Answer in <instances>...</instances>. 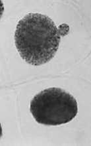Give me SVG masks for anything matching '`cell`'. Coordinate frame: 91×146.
Returning a JSON list of instances; mask_svg holds the SVG:
<instances>
[{
    "mask_svg": "<svg viewBox=\"0 0 91 146\" xmlns=\"http://www.w3.org/2000/svg\"><path fill=\"white\" fill-rule=\"evenodd\" d=\"M30 112L38 123L58 125L69 122L78 112L76 99L58 88L42 90L30 102Z\"/></svg>",
    "mask_w": 91,
    "mask_h": 146,
    "instance_id": "2",
    "label": "cell"
},
{
    "mask_svg": "<svg viewBox=\"0 0 91 146\" xmlns=\"http://www.w3.org/2000/svg\"><path fill=\"white\" fill-rule=\"evenodd\" d=\"M15 42L23 59L31 65L40 66L56 55L60 45V34L49 17L32 13L18 23Z\"/></svg>",
    "mask_w": 91,
    "mask_h": 146,
    "instance_id": "1",
    "label": "cell"
}]
</instances>
